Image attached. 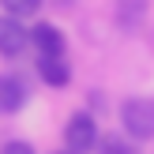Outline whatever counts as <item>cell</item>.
Here are the masks:
<instances>
[{"label": "cell", "instance_id": "9c48e42d", "mask_svg": "<svg viewBox=\"0 0 154 154\" xmlns=\"http://www.w3.org/2000/svg\"><path fill=\"white\" fill-rule=\"evenodd\" d=\"M0 11L15 15V19H30V15L42 11V0H0Z\"/></svg>", "mask_w": 154, "mask_h": 154}, {"label": "cell", "instance_id": "6da1fadb", "mask_svg": "<svg viewBox=\"0 0 154 154\" xmlns=\"http://www.w3.org/2000/svg\"><path fill=\"white\" fill-rule=\"evenodd\" d=\"M120 132L135 143L154 139V98H124L120 102Z\"/></svg>", "mask_w": 154, "mask_h": 154}, {"label": "cell", "instance_id": "8fae6325", "mask_svg": "<svg viewBox=\"0 0 154 154\" xmlns=\"http://www.w3.org/2000/svg\"><path fill=\"white\" fill-rule=\"evenodd\" d=\"M53 154H75V150H68V147H60V150H53Z\"/></svg>", "mask_w": 154, "mask_h": 154}, {"label": "cell", "instance_id": "52a82bcc", "mask_svg": "<svg viewBox=\"0 0 154 154\" xmlns=\"http://www.w3.org/2000/svg\"><path fill=\"white\" fill-rule=\"evenodd\" d=\"M94 154H139V143L132 135H124V132H102Z\"/></svg>", "mask_w": 154, "mask_h": 154}, {"label": "cell", "instance_id": "3957f363", "mask_svg": "<svg viewBox=\"0 0 154 154\" xmlns=\"http://www.w3.org/2000/svg\"><path fill=\"white\" fill-rule=\"evenodd\" d=\"M26 49H30V26L15 15H0V57L19 60Z\"/></svg>", "mask_w": 154, "mask_h": 154}, {"label": "cell", "instance_id": "277c9868", "mask_svg": "<svg viewBox=\"0 0 154 154\" xmlns=\"http://www.w3.org/2000/svg\"><path fill=\"white\" fill-rule=\"evenodd\" d=\"M30 49L34 53H45V57H64L68 53V34L49 19H38L30 26Z\"/></svg>", "mask_w": 154, "mask_h": 154}, {"label": "cell", "instance_id": "5b68a950", "mask_svg": "<svg viewBox=\"0 0 154 154\" xmlns=\"http://www.w3.org/2000/svg\"><path fill=\"white\" fill-rule=\"evenodd\" d=\"M30 102V87L23 75H11L4 72L0 75V117H15V113H23Z\"/></svg>", "mask_w": 154, "mask_h": 154}, {"label": "cell", "instance_id": "ba28073f", "mask_svg": "<svg viewBox=\"0 0 154 154\" xmlns=\"http://www.w3.org/2000/svg\"><path fill=\"white\" fill-rule=\"evenodd\" d=\"M147 19V0H117V26L120 30H135Z\"/></svg>", "mask_w": 154, "mask_h": 154}, {"label": "cell", "instance_id": "7a4b0ae2", "mask_svg": "<svg viewBox=\"0 0 154 154\" xmlns=\"http://www.w3.org/2000/svg\"><path fill=\"white\" fill-rule=\"evenodd\" d=\"M98 135H102V128H98L94 113L90 109H75L68 117V124H64V147L75 150V154H94Z\"/></svg>", "mask_w": 154, "mask_h": 154}, {"label": "cell", "instance_id": "8992f818", "mask_svg": "<svg viewBox=\"0 0 154 154\" xmlns=\"http://www.w3.org/2000/svg\"><path fill=\"white\" fill-rule=\"evenodd\" d=\"M34 72H38V79H42L45 87L64 90L68 83H72V60H68V53H64V57H45V53H38Z\"/></svg>", "mask_w": 154, "mask_h": 154}, {"label": "cell", "instance_id": "30bf717a", "mask_svg": "<svg viewBox=\"0 0 154 154\" xmlns=\"http://www.w3.org/2000/svg\"><path fill=\"white\" fill-rule=\"evenodd\" d=\"M0 154H38V150L30 147L26 139H8L4 147H0Z\"/></svg>", "mask_w": 154, "mask_h": 154}]
</instances>
